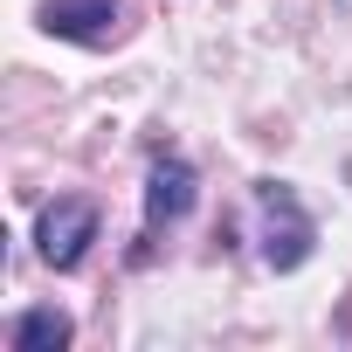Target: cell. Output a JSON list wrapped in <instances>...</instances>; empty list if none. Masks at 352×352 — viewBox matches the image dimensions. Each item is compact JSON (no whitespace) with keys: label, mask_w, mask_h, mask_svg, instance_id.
Segmentation results:
<instances>
[{"label":"cell","mask_w":352,"mask_h":352,"mask_svg":"<svg viewBox=\"0 0 352 352\" xmlns=\"http://www.w3.org/2000/svg\"><path fill=\"white\" fill-rule=\"evenodd\" d=\"M97 242V208L90 201H49L42 221H35V256L49 270H76Z\"/></svg>","instance_id":"2"},{"label":"cell","mask_w":352,"mask_h":352,"mask_svg":"<svg viewBox=\"0 0 352 352\" xmlns=\"http://www.w3.org/2000/svg\"><path fill=\"white\" fill-rule=\"evenodd\" d=\"M194 201H201L194 166H187V159H173V152H159L152 173H145V228H173V221H187Z\"/></svg>","instance_id":"3"},{"label":"cell","mask_w":352,"mask_h":352,"mask_svg":"<svg viewBox=\"0 0 352 352\" xmlns=\"http://www.w3.org/2000/svg\"><path fill=\"white\" fill-rule=\"evenodd\" d=\"M118 14H124V0H42V28L63 35V42H111L118 35Z\"/></svg>","instance_id":"4"},{"label":"cell","mask_w":352,"mask_h":352,"mask_svg":"<svg viewBox=\"0 0 352 352\" xmlns=\"http://www.w3.org/2000/svg\"><path fill=\"white\" fill-rule=\"evenodd\" d=\"M8 338H14V352H63V345L76 338V324H69L56 304H35V311H21V318H14V331H8Z\"/></svg>","instance_id":"5"},{"label":"cell","mask_w":352,"mask_h":352,"mask_svg":"<svg viewBox=\"0 0 352 352\" xmlns=\"http://www.w3.org/2000/svg\"><path fill=\"white\" fill-rule=\"evenodd\" d=\"M256 208H263V263L270 270H297L318 242V221L304 214V201L283 180H256Z\"/></svg>","instance_id":"1"}]
</instances>
